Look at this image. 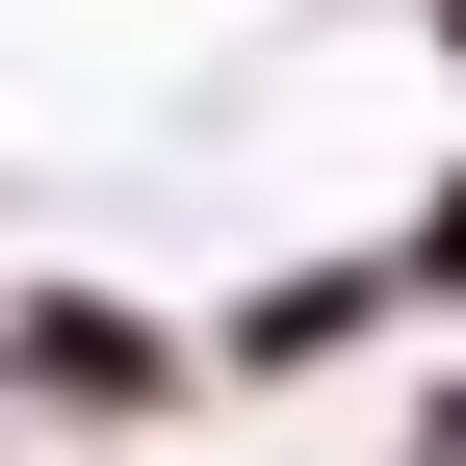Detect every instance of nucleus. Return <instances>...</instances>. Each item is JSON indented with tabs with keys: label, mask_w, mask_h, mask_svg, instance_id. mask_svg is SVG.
I'll list each match as a JSON object with an SVG mask.
<instances>
[{
	"label": "nucleus",
	"mask_w": 466,
	"mask_h": 466,
	"mask_svg": "<svg viewBox=\"0 0 466 466\" xmlns=\"http://www.w3.org/2000/svg\"><path fill=\"white\" fill-rule=\"evenodd\" d=\"M441 52H466V0H441Z\"/></svg>",
	"instance_id": "2"
},
{
	"label": "nucleus",
	"mask_w": 466,
	"mask_h": 466,
	"mask_svg": "<svg viewBox=\"0 0 466 466\" xmlns=\"http://www.w3.org/2000/svg\"><path fill=\"white\" fill-rule=\"evenodd\" d=\"M415 285H466V182H441V208H415Z\"/></svg>",
	"instance_id": "1"
}]
</instances>
